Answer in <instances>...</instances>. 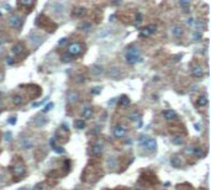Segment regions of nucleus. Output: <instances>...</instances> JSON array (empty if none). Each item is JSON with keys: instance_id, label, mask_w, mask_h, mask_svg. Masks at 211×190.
I'll use <instances>...</instances> for the list:
<instances>
[{"instance_id": "nucleus-1", "label": "nucleus", "mask_w": 211, "mask_h": 190, "mask_svg": "<svg viewBox=\"0 0 211 190\" xmlns=\"http://www.w3.org/2000/svg\"><path fill=\"white\" fill-rule=\"evenodd\" d=\"M125 59H126V62H127L128 64H136V63L141 62L142 59H141L140 50L137 47L130 48V50L126 52V54H125Z\"/></svg>"}, {"instance_id": "nucleus-2", "label": "nucleus", "mask_w": 211, "mask_h": 190, "mask_svg": "<svg viewBox=\"0 0 211 190\" xmlns=\"http://www.w3.org/2000/svg\"><path fill=\"white\" fill-rule=\"evenodd\" d=\"M140 144L144 148H147L148 151H155L157 150V141L154 138H151V137H141L140 138Z\"/></svg>"}, {"instance_id": "nucleus-3", "label": "nucleus", "mask_w": 211, "mask_h": 190, "mask_svg": "<svg viewBox=\"0 0 211 190\" xmlns=\"http://www.w3.org/2000/svg\"><path fill=\"white\" fill-rule=\"evenodd\" d=\"M81 51H83V46H81L79 42H73V43H70L69 46H68V48H67V53H68L69 56H72V57L80 54Z\"/></svg>"}, {"instance_id": "nucleus-4", "label": "nucleus", "mask_w": 211, "mask_h": 190, "mask_svg": "<svg viewBox=\"0 0 211 190\" xmlns=\"http://www.w3.org/2000/svg\"><path fill=\"white\" fill-rule=\"evenodd\" d=\"M112 133L116 138H124L126 136V133H127V128L124 125H117V126H115Z\"/></svg>"}, {"instance_id": "nucleus-5", "label": "nucleus", "mask_w": 211, "mask_h": 190, "mask_svg": "<svg viewBox=\"0 0 211 190\" xmlns=\"http://www.w3.org/2000/svg\"><path fill=\"white\" fill-rule=\"evenodd\" d=\"M155 31H157V26L155 25H148V26H146V27H143L142 30H141L140 35H141V37H149V36L153 35V33H155Z\"/></svg>"}, {"instance_id": "nucleus-6", "label": "nucleus", "mask_w": 211, "mask_h": 190, "mask_svg": "<svg viewBox=\"0 0 211 190\" xmlns=\"http://www.w3.org/2000/svg\"><path fill=\"white\" fill-rule=\"evenodd\" d=\"M7 21H9L10 27H13V28H19L21 26V24H22V20H21V17L19 16V15H11Z\"/></svg>"}, {"instance_id": "nucleus-7", "label": "nucleus", "mask_w": 211, "mask_h": 190, "mask_svg": "<svg viewBox=\"0 0 211 190\" xmlns=\"http://www.w3.org/2000/svg\"><path fill=\"white\" fill-rule=\"evenodd\" d=\"M191 75L194 78H202L204 77V69L201 66L194 64L191 67Z\"/></svg>"}, {"instance_id": "nucleus-8", "label": "nucleus", "mask_w": 211, "mask_h": 190, "mask_svg": "<svg viewBox=\"0 0 211 190\" xmlns=\"http://www.w3.org/2000/svg\"><path fill=\"white\" fill-rule=\"evenodd\" d=\"M25 170H26L25 164H22V163H17L13 167V174L15 177H21L25 173Z\"/></svg>"}, {"instance_id": "nucleus-9", "label": "nucleus", "mask_w": 211, "mask_h": 190, "mask_svg": "<svg viewBox=\"0 0 211 190\" xmlns=\"http://www.w3.org/2000/svg\"><path fill=\"white\" fill-rule=\"evenodd\" d=\"M19 144H20V147L22 148V150H31V148L33 147V142L30 138H27V137L21 138L20 142H19Z\"/></svg>"}, {"instance_id": "nucleus-10", "label": "nucleus", "mask_w": 211, "mask_h": 190, "mask_svg": "<svg viewBox=\"0 0 211 190\" xmlns=\"http://www.w3.org/2000/svg\"><path fill=\"white\" fill-rule=\"evenodd\" d=\"M170 32H172V35L174 37H177V38H179V37L183 36V28H181V26L179 25H174L172 26V28H170Z\"/></svg>"}, {"instance_id": "nucleus-11", "label": "nucleus", "mask_w": 211, "mask_h": 190, "mask_svg": "<svg viewBox=\"0 0 211 190\" xmlns=\"http://www.w3.org/2000/svg\"><path fill=\"white\" fill-rule=\"evenodd\" d=\"M103 150H104L103 143L98 142V143L93 144V147H91V154H93V156H99V154L103 153Z\"/></svg>"}, {"instance_id": "nucleus-12", "label": "nucleus", "mask_w": 211, "mask_h": 190, "mask_svg": "<svg viewBox=\"0 0 211 190\" xmlns=\"http://www.w3.org/2000/svg\"><path fill=\"white\" fill-rule=\"evenodd\" d=\"M163 116H164L165 120H174V119L178 117L177 113L172 109H168V110H164L163 111Z\"/></svg>"}, {"instance_id": "nucleus-13", "label": "nucleus", "mask_w": 211, "mask_h": 190, "mask_svg": "<svg viewBox=\"0 0 211 190\" xmlns=\"http://www.w3.org/2000/svg\"><path fill=\"white\" fill-rule=\"evenodd\" d=\"M30 38H31V43L33 44V47H38L41 43H42V37L41 36H38L37 35V33H33V35H31V37H30Z\"/></svg>"}, {"instance_id": "nucleus-14", "label": "nucleus", "mask_w": 211, "mask_h": 190, "mask_svg": "<svg viewBox=\"0 0 211 190\" xmlns=\"http://www.w3.org/2000/svg\"><path fill=\"white\" fill-rule=\"evenodd\" d=\"M67 99H68L69 103H77L78 100H79V94H78L77 91L70 90V91H68V94H67Z\"/></svg>"}, {"instance_id": "nucleus-15", "label": "nucleus", "mask_w": 211, "mask_h": 190, "mask_svg": "<svg viewBox=\"0 0 211 190\" xmlns=\"http://www.w3.org/2000/svg\"><path fill=\"white\" fill-rule=\"evenodd\" d=\"M11 52H13L14 56L21 54L22 52H24V44H22V43H16V44H14L13 48H11Z\"/></svg>"}, {"instance_id": "nucleus-16", "label": "nucleus", "mask_w": 211, "mask_h": 190, "mask_svg": "<svg viewBox=\"0 0 211 190\" xmlns=\"http://www.w3.org/2000/svg\"><path fill=\"white\" fill-rule=\"evenodd\" d=\"M103 72H104V68H103L101 66L95 64V66H93V67H91V74H93V75L99 77L100 74H103Z\"/></svg>"}, {"instance_id": "nucleus-17", "label": "nucleus", "mask_w": 211, "mask_h": 190, "mask_svg": "<svg viewBox=\"0 0 211 190\" xmlns=\"http://www.w3.org/2000/svg\"><path fill=\"white\" fill-rule=\"evenodd\" d=\"M170 164H172L173 168H180L181 167V158L179 157H172L170 158Z\"/></svg>"}, {"instance_id": "nucleus-18", "label": "nucleus", "mask_w": 211, "mask_h": 190, "mask_svg": "<svg viewBox=\"0 0 211 190\" xmlns=\"http://www.w3.org/2000/svg\"><path fill=\"white\" fill-rule=\"evenodd\" d=\"M207 103H209V100H207V96L206 95H201L198 98V101H196V104H198V106L200 107H205L207 105Z\"/></svg>"}, {"instance_id": "nucleus-19", "label": "nucleus", "mask_w": 211, "mask_h": 190, "mask_svg": "<svg viewBox=\"0 0 211 190\" xmlns=\"http://www.w3.org/2000/svg\"><path fill=\"white\" fill-rule=\"evenodd\" d=\"M192 154H194L196 158H204L205 157V152H204V150L201 147H194Z\"/></svg>"}, {"instance_id": "nucleus-20", "label": "nucleus", "mask_w": 211, "mask_h": 190, "mask_svg": "<svg viewBox=\"0 0 211 190\" xmlns=\"http://www.w3.org/2000/svg\"><path fill=\"white\" fill-rule=\"evenodd\" d=\"M81 116H83V119H85V120L90 119L93 116V109L91 107H85V109H83V111H81Z\"/></svg>"}, {"instance_id": "nucleus-21", "label": "nucleus", "mask_w": 211, "mask_h": 190, "mask_svg": "<svg viewBox=\"0 0 211 190\" xmlns=\"http://www.w3.org/2000/svg\"><path fill=\"white\" fill-rule=\"evenodd\" d=\"M13 103H14V105H16V106H20L22 103H24V96L22 95H14L13 96Z\"/></svg>"}, {"instance_id": "nucleus-22", "label": "nucleus", "mask_w": 211, "mask_h": 190, "mask_svg": "<svg viewBox=\"0 0 211 190\" xmlns=\"http://www.w3.org/2000/svg\"><path fill=\"white\" fill-rule=\"evenodd\" d=\"M110 77H112L114 79H117V78L120 77V69L116 68V67L111 68V69H110Z\"/></svg>"}, {"instance_id": "nucleus-23", "label": "nucleus", "mask_w": 211, "mask_h": 190, "mask_svg": "<svg viewBox=\"0 0 211 190\" xmlns=\"http://www.w3.org/2000/svg\"><path fill=\"white\" fill-rule=\"evenodd\" d=\"M47 122V119L46 117H36L35 119V125L38 126V127H41V126H43L44 124Z\"/></svg>"}, {"instance_id": "nucleus-24", "label": "nucleus", "mask_w": 211, "mask_h": 190, "mask_svg": "<svg viewBox=\"0 0 211 190\" xmlns=\"http://www.w3.org/2000/svg\"><path fill=\"white\" fill-rule=\"evenodd\" d=\"M179 5H180V7H183L184 11L187 13V11H189V7H190V1H187V0H180Z\"/></svg>"}, {"instance_id": "nucleus-25", "label": "nucleus", "mask_w": 211, "mask_h": 190, "mask_svg": "<svg viewBox=\"0 0 211 190\" xmlns=\"http://www.w3.org/2000/svg\"><path fill=\"white\" fill-rule=\"evenodd\" d=\"M172 142L174 143V144H183V142H184V140H183V137L181 136H173L172 137Z\"/></svg>"}, {"instance_id": "nucleus-26", "label": "nucleus", "mask_w": 211, "mask_h": 190, "mask_svg": "<svg viewBox=\"0 0 211 190\" xmlns=\"http://www.w3.org/2000/svg\"><path fill=\"white\" fill-rule=\"evenodd\" d=\"M118 104H120V106H128L130 105V99L127 98V96H122V98L120 99V101H118Z\"/></svg>"}, {"instance_id": "nucleus-27", "label": "nucleus", "mask_w": 211, "mask_h": 190, "mask_svg": "<svg viewBox=\"0 0 211 190\" xmlns=\"http://www.w3.org/2000/svg\"><path fill=\"white\" fill-rule=\"evenodd\" d=\"M128 119H130L131 121H140L141 115H140L138 113H132V114L128 115Z\"/></svg>"}, {"instance_id": "nucleus-28", "label": "nucleus", "mask_w": 211, "mask_h": 190, "mask_svg": "<svg viewBox=\"0 0 211 190\" xmlns=\"http://www.w3.org/2000/svg\"><path fill=\"white\" fill-rule=\"evenodd\" d=\"M79 28L84 30V31H90V30H91V25L88 24V22H84V24H81V25L79 26Z\"/></svg>"}, {"instance_id": "nucleus-29", "label": "nucleus", "mask_w": 211, "mask_h": 190, "mask_svg": "<svg viewBox=\"0 0 211 190\" xmlns=\"http://www.w3.org/2000/svg\"><path fill=\"white\" fill-rule=\"evenodd\" d=\"M72 59H73V57H72V56H69L68 53L62 56V62H64V63H69Z\"/></svg>"}, {"instance_id": "nucleus-30", "label": "nucleus", "mask_w": 211, "mask_h": 190, "mask_svg": "<svg viewBox=\"0 0 211 190\" xmlns=\"http://www.w3.org/2000/svg\"><path fill=\"white\" fill-rule=\"evenodd\" d=\"M75 127L79 128V130L84 128V127H85V122H84L83 120H77V121H75Z\"/></svg>"}, {"instance_id": "nucleus-31", "label": "nucleus", "mask_w": 211, "mask_h": 190, "mask_svg": "<svg viewBox=\"0 0 211 190\" xmlns=\"http://www.w3.org/2000/svg\"><path fill=\"white\" fill-rule=\"evenodd\" d=\"M107 163H109V167H110V168H111V167L116 168V166H117L116 158H109V161H107Z\"/></svg>"}, {"instance_id": "nucleus-32", "label": "nucleus", "mask_w": 211, "mask_h": 190, "mask_svg": "<svg viewBox=\"0 0 211 190\" xmlns=\"http://www.w3.org/2000/svg\"><path fill=\"white\" fill-rule=\"evenodd\" d=\"M54 106V104L53 103H50V104H47L46 106H44V109H43V113H48V111H50L52 107Z\"/></svg>"}, {"instance_id": "nucleus-33", "label": "nucleus", "mask_w": 211, "mask_h": 190, "mask_svg": "<svg viewBox=\"0 0 211 190\" xmlns=\"http://www.w3.org/2000/svg\"><path fill=\"white\" fill-rule=\"evenodd\" d=\"M4 138H5L6 142H10V141H11V133H10V132H5V135H4Z\"/></svg>"}, {"instance_id": "nucleus-34", "label": "nucleus", "mask_w": 211, "mask_h": 190, "mask_svg": "<svg viewBox=\"0 0 211 190\" xmlns=\"http://www.w3.org/2000/svg\"><path fill=\"white\" fill-rule=\"evenodd\" d=\"M84 10H85L84 7H79V9H77V11H75V15H78V16H80L81 14H84V13H85Z\"/></svg>"}, {"instance_id": "nucleus-35", "label": "nucleus", "mask_w": 211, "mask_h": 190, "mask_svg": "<svg viewBox=\"0 0 211 190\" xmlns=\"http://www.w3.org/2000/svg\"><path fill=\"white\" fill-rule=\"evenodd\" d=\"M141 21H142V14L137 13L136 14V22H141Z\"/></svg>"}, {"instance_id": "nucleus-36", "label": "nucleus", "mask_w": 211, "mask_h": 190, "mask_svg": "<svg viewBox=\"0 0 211 190\" xmlns=\"http://www.w3.org/2000/svg\"><path fill=\"white\" fill-rule=\"evenodd\" d=\"M33 190H43V185L42 184H37L35 188H33Z\"/></svg>"}, {"instance_id": "nucleus-37", "label": "nucleus", "mask_w": 211, "mask_h": 190, "mask_svg": "<svg viewBox=\"0 0 211 190\" xmlns=\"http://www.w3.org/2000/svg\"><path fill=\"white\" fill-rule=\"evenodd\" d=\"M84 79H85V78L81 77V75H78V77H77V81H78V83H81V81H84Z\"/></svg>"}, {"instance_id": "nucleus-38", "label": "nucleus", "mask_w": 211, "mask_h": 190, "mask_svg": "<svg viewBox=\"0 0 211 190\" xmlns=\"http://www.w3.org/2000/svg\"><path fill=\"white\" fill-rule=\"evenodd\" d=\"M192 151H194V147H188L187 153H192Z\"/></svg>"}, {"instance_id": "nucleus-39", "label": "nucleus", "mask_w": 211, "mask_h": 190, "mask_svg": "<svg viewBox=\"0 0 211 190\" xmlns=\"http://www.w3.org/2000/svg\"><path fill=\"white\" fill-rule=\"evenodd\" d=\"M67 42V38H62L61 41H59V46H62V44H64Z\"/></svg>"}, {"instance_id": "nucleus-40", "label": "nucleus", "mask_w": 211, "mask_h": 190, "mask_svg": "<svg viewBox=\"0 0 211 190\" xmlns=\"http://www.w3.org/2000/svg\"><path fill=\"white\" fill-rule=\"evenodd\" d=\"M188 24H189V25H192V24H194V19H192V17H191V19H188Z\"/></svg>"}, {"instance_id": "nucleus-41", "label": "nucleus", "mask_w": 211, "mask_h": 190, "mask_svg": "<svg viewBox=\"0 0 211 190\" xmlns=\"http://www.w3.org/2000/svg\"><path fill=\"white\" fill-rule=\"evenodd\" d=\"M95 90H93V93H94V94H99L100 93V88H94Z\"/></svg>"}, {"instance_id": "nucleus-42", "label": "nucleus", "mask_w": 211, "mask_h": 190, "mask_svg": "<svg viewBox=\"0 0 211 190\" xmlns=\"http://www.w3.org/2000/svg\"><path fill=\"white\" fill-rule=\"evenodd\" d=\"M21 4H22V5H31V1H21Z\"/></svg>"}, {"instance_id": "nucleus-43", "label": "nucleus", "mask_w": 211, "mask_h": 190, "mask_svg": "<svg viewBox=\"0 0 211 190\" xmlns=\"http://www.w3.org/2000/svg\"><path fill=\"white\" fill-rule=\"evenodd\" d=\"M198 26H199V27H205V25H204L201 21H199V22H198Z\"/></svg>"}, {"instance_id": "nucleus-44", "label": "nucleus", "mask_w": 211, "mask_h": 190, "mask_svg": "<svg viewBox=\"0 0 211 190\" xmlns=\"http://www.w3.org/2000/svg\"><path fill=\"white\" fill-rule=\"evenodd\" d=\"M16 122V119L15 117H11V120H10V124H15Z\"/></svg>"}, {"instance_id": "nucleus-45", "label": "nucleus", "mask_w": 211, "mask_h": 190, "mask_svg": "<svg viewBox=\"0 0 211 190\" xmlns=\"http://www.w3.org/2000/svg\"><path fill=\"white\" fill-rule=\"evenodd\" d=\"M6 62H7V63H9V64H11V63H13V61H11V58H9V57H7V58H6Z\"/></svg>"}, {"instance_id": "nucleus-46", "label": "nucleus", "mask_w": 211, "mask_h": 190, "mask_svg": "<svg viewBox=\"0 0 211 190\" xmlns=\"http://www.w3.org/2000/svg\"><path fill=\"white\" fill-rule=\"evenodd\" d=\"M0 44H4V40L1 38V37H0Z\"/></svg>"}, {"instance_id": "nucleus-47", "label": "nucleus", "mask_w": 211, "mask_h": 190, "mask_svg": "<svg viewBox=\"0 0 211 190\" xmlns=\"http://www.w3.org/2000/svg\"><path fill=\"white\" fill-rule=\"evenodd\" d=\"M19 190H30V189H28V188H20Z\"/></svg>"}, {"instance_id": "nucleus-48", "label": "nucleus", "mask_w": 211, "mask_h": 190, "mask_svg": "<svg viewBox=\"0 0 211 190\" xmlns=\"http://www.w3.org/2000/svg\"><path fill=\"white\" fill-rule=\"evenodd\" d=\"M1 104H3V103H1V99H0V106H1Z\"/></svg>"}, {"instance_id": "nucleus-49", "label": "nucleus", "mask_w": 211, "mask_h": 190, "mask_svg": "<svg viewBox=\"0 0 211 190\" xmlns=\"http://www.w3.org/2000/svg\"><path fill=\"white\" fill-rule=\"evenodd\" d=\"M0 79H1V77H0Z\"/></svg>"}]
</instances>
